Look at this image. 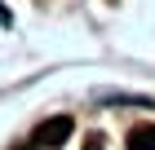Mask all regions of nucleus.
Wrapping results in <instances>:
<instances>
[{"label": "nucleus", "mask_w": 155, "mask_h": 150, "mask_svg": "<svg viewBox=\"0 0 155 150\" xmlns=\"http://www.w3.org/2000/svg\"><path fill=\"white\" fill-rule=\"evenodd\" d=\"M71 128H75L71 115H53V119H45V124L36 128V137H31V141H40V146H49V150H53V146H67Z\"/></svg>", "instance_id": "1"}, {"label": "nucleus", "mask_w": 155, "mask_h": 150, "mask_svg": "<svg viewBox=\"0 0 155 150\" xmlns=\"http://www.w3.org/2000/svg\"><path fill=\"white\" fill-rule=\"evenodd\" d=\"M129 150H155V124H137L129 132Z\"/></svg>", "instance_id": "2"}, {"label": "nucleus", "mask_w": 155, "mask_h": 150, "mask_svg": "<svg viewBox=\"0 0 155 150\" xmlns=\"http://www.w3.org/2000/svg\"><path fill=\"white\" fill-rule=\"evenodd\" d=\"M84 150H107V141H102V137L93 132V137H84Z\"/></svg>", "instance_id": "3"}, {"label": "nucleus", "mask_w": 155, "mask_h": 150, "mask_svg": "<svg viewBox=\"0 0 155 150\" xmlns=\"http://www.w3.org/2000/svg\"><path fill=\"white\" fill-rule=\"evenodd\" d=\"M9 150H45L40 141H22V146H9Z\"/></svg>", "instance_id": "4"}]
</instances>
